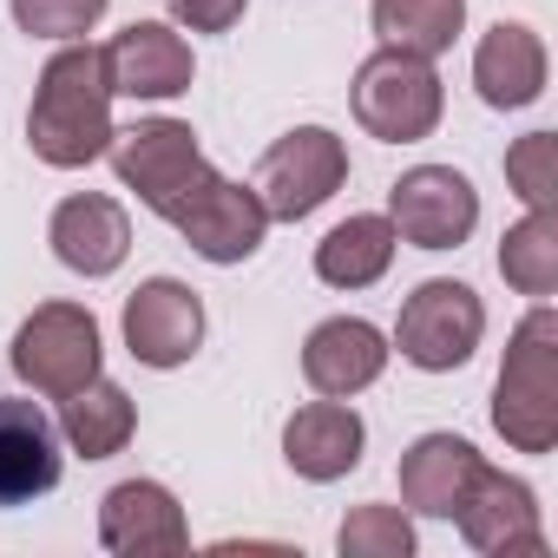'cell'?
<instances>
[{
    "instance_id": "obj_24",
    "label": "cell",
    "mask_w": 558,
    "mask_h": 558,
    "mask_svg": "<svg viewBox=\"0 0 558 558\" xmlns=\"http://www.w3.org/2000/svg\"><path fill=\"white\" fill-rule=\"evenodd\" d=\"M342 558H408L414 551V525L401 506H355L336 532Z\"/></svg>"
},
{
    "instance_id": "obj_16",
    "label": "cell",
    "mask_w": 558,
    "mask_h": 558,
    "mask_svg": "<svg viewBox=\"0 0 558 558\" xmlns=\"http://www.w3.org/2000/svg\"><path fill=\"white\" fill-rule=\"evenodd\" d=\"M362 440H368L362 414H355L349 401H329V395H323V401H310V408L290 414V427H283V460H290L303 480L329 486V480H342V473L362 466Z\"/></svg>"
},
{
    "instance_id": "obj_8",
    "label": "cell",
    "mask_w": 558,
    "mask_h": 558,
    "mask_svg": "<svg viewBox=\"0 0 558 558\" xmlns=\"http://www.w3.org/2000/svg\"><path fill=\"white\" fill-rule=\"evenodd\" d=\"M388 223L414 250H460L480 223V191L453 165H414L388 191Z\"/></svg>"
},
{
    "instance_id": "obj_7",
    "label": "cell",
    "mask_w": 558,
    "mask_h": 558,
    "mask_svg": "<svg viewBox=\"0 0 558 558\" xmlns=\"http://www.w3.org/2000/svg\"><path fill=\"white\" fill-rule=\"evenodd\" d=\"M486 336V303L453 283V276H434V283H421L408 303H401V323H395V349L401 362L427 368V375H447L460 368Z\"/></svg>"
},
{
    "instance_id": "obj_15",
    "label": "cell",
    "mask_w": 558,
    "mask_h": 558,
    "mask_svg": "<svg viewBox=\"0 0 558 558\" xmlns=\"http://www.w3.org/2000/svg\"><path fill=\"white\" fill-rule=\"evenodd\" d=\"M60 486V427L40 401H0V506H27Z\"/></svg>"
},
{
    "instance_id": "obj_10",
    "label": "cell",
    "mask_w": 558,
    "mask_h": 558,
    "mask_svg": "<svg viewBox=\"0 0 558 558\" xmlns=\"http://www.w3.org/2000/svg\"><path fill=\"white\" fill-rule=\"evenodd\" d=\"M204 342V303L197 290H184L178 276H151L125 303V349L145 368H184Z\"/></svg>"
},
{
    "instance_id": "obj_5",
    "label": "cell",
    "mask_w": 558,
    "mask_h": 558,
    "mask_svg": "<svg viewBox=\"0 0 558 558\" xmlns=\"http://www.w3.org/2000/svg\"><path fill=\"white\" fill-rule=\"evenodd\" d=\"M440 73L434 60L421 53H401V47H381L355 66V119L368 138L381 145H414L440 125Z\"/></svg>"
},
{
    "instance_id": "obj_13",
    "label": "cell",
    "mask_w": 558,
    "mask_h": 558,
    "mask_svg": "<svg viewBox=\"0 0 558 558\" xmlns=\"http://www.w3.org/2000/svg\"><path fill=\"white\" fill-rule=\"evenodd\" d=\"M381 368H388V336L375 323H362V316H329L303 342V375L329 401H355L362 388L381 381Z\"/></svg>"
},
{
    "instance_id": "obj_20",
    "label": "cell",
    "mask_w": 558,
    "mask_h": 558,
    "mask_svg": "<svg viewBox=\"0 0 558 558\" xmlns=\"http://www.w3.org/2000/svg\"><path fill=\"white\" fill-rule=\"evenodd\" d=\"M132 427H138V408H132V395L119 381H99L93 375L86 388H73L60 401V440L73 453H86V460H112L132 440Z\"/></svg>"
},
{
    "instance_id": "obj_19",
    "label": "cell",
    "mask_w": 558,
    "mask_h": 558,
    "mask_svg": "<svg viewBox=\"0 0 558 558\" xmlns=\"http://www.w3.org/2000/svg\"><path fill=\"white\" fill-rule=\"evenodd\" d=\"M486 460L460 440V434H421L408 453H401V499L427 519H453V506L466 499L473 473Z\"/></svg>"
},
{
    "instance_id": "obj_23",
    "label": "cell",
    "mask_w": 558,
    "mask_h": 558,
    "mask_svg": "<svg viewBox=\"0 0 558 558\" xmlns=\"http://www.w3.org/2000/svg\"><path fill=\"white\" fill-rule=\"evenodd\" d=\"M499 276L519 296H551L558 290V217L551 210H525L506 243H499Z\"/></svg>"
},
{
    "instance_id": "obj_12",
    "label": "cell",
    "mask_w": 558,
    "mask_h": 558,
    "mask_svg": "<svg viewBox=\"0 0 558 558\" xmlns=\"http://www.w3.org/2000/svg\"><path fill=\"white\" fill-rule=\"evenodd\" d=\"M99 538L119 558H151V551H191L184 506L158 480H119L99 499Z\"/></svg>"
},
{
    "instance_id": "obj_21",
    "label": "cell",
    "mask_w": 558,
    "mask_h": 558,
    "mask_svg": "<svg viewBox=\"0 0 558 558\" xmlns=\"http://www.w3.org/2000/svg\"><path fill=\"white\" fill-rule=\"evenodd\" d=\"M395 223L388 217H349V223H336L323 243H316V276L329 290H368V283H381L388 276V263H395Z\"/></svg>"
},
{
    "instance_id": "obj_11",
    "label": "cell",
    "mask_w": 558,
    "mask_h": 558,
    "mask_svg": "<svg viewBox=\"0 0 558 558\" xmlns=\"http://www.w3.org/2000/svg\"><path fill=\"white\" fill-rule=\"evenodd\" d=\"M171 223H178V236H184L204 263H250V256L263 250V230H269L256 191H250V184H230V178H210Z\"/></svg>"
},
{
    "instance_id": "obj_1",
    "label": "cell",
    "mask_w": 558,
    "mask_h": 558,
    "mask_svg": "<svg viewBox=\"0 0 558 558\" xmlns=\"http://www.w3.org/2000/svg\"><path fill=\"white\" fill-rule=\"evenodd\" d=\"M112 80H106V47H60L34 86V112H27V145L40 165L53 171H80L93 158H106L112 145Z\"/></svg>"
},
{
    "instance_id": "obj_18",
    "label": "cell",
    "mask_w": 558,
    "mask_h": 558,
    "mask_svg": "<svg viewBox=\"0 0 558 558\" xmlns=\"http://www.w3.org/2000/svg\"><path fill=\"white\" fill-rule=\"evenodd\" d=\"M473 86H480V99H486L493 112L532 106V99L545 93V47H538V34L519 27V21H499V27L480 40V53H473Z\"/></svg>"
},
{
    "instance_id": "obj_26",
    "label": "cell",
    "mask_w": 558,
    "mask_h": 558,
    "mask_svg": "<svg viewBox=\"0 0 558 558\" xmlns=\"http://www.w3.org/2000/svg\"><path fill=\"white\" fill-rule=\"evenodd\" d=\"M106 0H14V21L34 40H80L86 27H99Z\"/></svg>"
},
{
    "instance_id": "obj_2",
    "label": "cell",
    "mask_w": 558,
    "mask_h": 558,
    "mask_svg": "<svg viewBox=\"0 0 558 558\" xmlns=\"http://www.w3.org/2000/svg\"><path fill=\"white\" fill-rule=\"evenodd\" d=\"M493 427L512 453H551L558 440V316L545 303L512 329V349L493 381Z\"/></svg>"
},
{
    "instance_id": "obj_14",
    "label": "cell",
    "mask_w": 558,
    "mask_h": 558,
    "mask_svg": "<svg viewBox=\"0 0 558 558\" xmlns=\"http://www.w3.org/2000/svg\"><path fill=\"white\" fill-rule=\"evenodd\" d=\"M191 73H197L191 66V47L165 21H132L106 47V80L125 99H178V93H191Z\"/></svg>"
},
{
    "instance_id": "obj_25",
    "label": "cell",
    "mask_w": 558,
    "mask_h": 558,
    "mask_svg": "<svg viewBox=\"0 0 558 558\" xmlns=\"http://www.w3.org/2000/svg\"><path fill=\"white\" fill-rule=\"evenodd\" d=\"M506 184L525 197V210H551V197H558V138L551 132H525L506 151Z\"/></svg>"
},
{
    "instance_id": "obj_6",
    "label": "cell",
    "mask_w": 558,
    "mask_h": 558,
    "mask_svg": "<svg viewBox=\"0 0 558 558\" xmlns=\"http://www.w3.org/2000/svg\"><path fill=\"white\" fill-rule=\"evenodd\" d=\"M99 323H93V310H80V303H40L27 323H21V336H14V349H8V362H14V375L34 388V395H47V401H66L73 388H86L93 375H99Z\"/></svg>"
},
{
    "instance_id": "obj_27",
    "label": "cell",
    "mask_w": 558,
    "mask_h": 558,
    "mask_svg": "<svg viewBox=\"0 0 558 558\" xmlns=\"http://www.w3.org/2000/svg\"><path fill=\"white\" fill-rule=\"evenodd\" d=\"M165 8H171V21L191 27V34H230V27L243 21L250 0H165Z\"/></svg>"
},
{
    "instance_id": "obj_3",
    "label": "cell",
    "mask_w": 558,
    "mask_h": 558,
    "mask_svg": "<svg viewBox=\"0 0 558 558\" xmlns=\"http://www.w3.org/2000/svg\"><path fill=\"white\" fill-rule=\"evenodd\" d=\"M106 158H112L119 184L138 191V204L158 210L165 223H171V217H178V210L217 178V171L204 165L197 132H191L184 119H138V125H125V132H112Z\"/></svg>"
},
{
    "instance_id": "obj_9",
    "label": "cell",
    "mask_w": 558,
    "mask_h": 558,
    "mask_svg": "<svg viewBox=\"0 0 558 558\" xmlns=\"http://www.w3.org/2000/svg\"><path fill=\"white\" fill-rule=\"evenodd\" d=\"M453 519H460V532H466L473 551H493V558H512V551L545 558L538 499H532L525 480H512V473H499V466H480V473H473V486H466V499L453 506Z\"/></svg>"
},
{
    "instance_id": "obj_22",
    "label": "cell",
    "mask_w": 558,
    "mask_h": 558,
    "mask_svg": "<svg viewBox=\"0 0 558 558\" xmlns=\"http://www.w3.org/2000/svg\"><path fill=\"white\" fill-rule=\"evenodd\" d=\"M466 27V0H375V34L381 47L440 60Z\"/></svg>"
},
{
    "instance_id": "obj_4",
    "label": "cell",
    "mask_w": 558,
    "mask_h": 558,
    "mask_svg": "<svg viewBox=\"0 0 558 558\" xmlns=\"http://www.w3.org/2000/svg\"><path fill=\"white\" fill-rule=\"evenodd\" d=\"M342 184H349V145L336 132H323V125H303L290 138H276L256 158V171H250V191H256V204H263L269 223L316 217Z\"/></svg>"
},
{
    "instance_id": "obj_17",
    "label": "cell",
    "mask_w": 558,
    "mask_h": 558,
    "mask_svg": "<svg viewBox=\"0 0 558 558\" xmlns=\"http://www.w3.org/2000/svg\"><path fill=\"white\" fill-rule=\"evenodd\" d=\"M47 243H53V256H60L66 269H80V276H112V269L125 263V250H132V223H125V210H119L112 197L80 191V197H66V204L53 210Z\"/></svg>"
}]
</instances>
